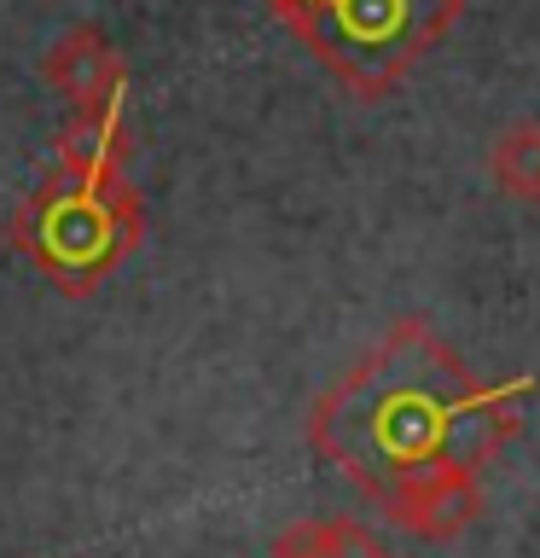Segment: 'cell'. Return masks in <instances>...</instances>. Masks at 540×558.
Returning <instances> with one entry per match:
<instances>
[{"label":"cell","instance_id":"cell-1","mask_svg":"<svg viewBox=\"0 0 540 558\" xmlns=\"http://www.w3.org/2000/svg\"><path fill=\"white\" fill-rule=\"evenodd\" d=\"M529 384H482L425 320H395L308 413V442L418 541L482 512V477L517 436Z\"/></svg>","mask_w":540,"mask_h":558},{"label":"cell","instance_id":"cell-2","mask_svg":"<svg viewBox=\"0 0 540 558\" xmlns=\"http://www.w3.org/2000/svg\"><path fill=\"white\" fill-rule=\"evenodd\" d=\"M12 244L47 274L64 296H94L139 244H146V204L128 174H70L52 169L17 204Z\"/></svg>","mask_w":540,"mask_h":558},{"label":"cell","instance_id":"cell-3","mask_svg":"<svg viewBox=\"0 0 540 558\" xmlns=\"http://www.w3.org/2000/svg\"><path fill=\"white\" fill-rule=\"evenodd\" d=\"M268 12L355 99H383L459 24L465 0H268Z\"/></svg>","mask_w":540,"mask_h":558},{"label":"cell","instance_id":"cell-4","mask_svg":"<svg viewBox=\"0 0 540 558\" xmlns=\"http://www.w3.org/2000/svg\"><path fill=\"white\" fill-rule=\"evenodd\" d=\"M41 76L70 111H122V94H128V59H122L111 47V35L94 29V24L64 29L59 41L47 47Z\"/></svg>","mask_w":540,"mask_h":558},{"label":"cell","instance_id":"cell-5","mask_svg":"<svg viewBox=\"0 0 540 558\" xmlns=\"http://www.w3.org/2000/svg\"><path fill=\"white\" fill-rule=\"evenodd\" d=\"M70 174H128V129L122 111H70L59 134V163Z\"/></svg>","mask_w":540,"mask_h":558},{"label":"cell","instance_id":"cell-6","mask_svg":"<svg viewBox=\"0 0 540 558\" xmlns=\"http://www.w3.org/2000/svg\"><path fill=\"white\" fill-rule=\"evenodd\" d=\"M273 558H395L360 518H296L279 530Z\"/></svg>","mask_w":540,"mask_h":558},{"label":"cell","instance_id":"cell-7","mask_svg":"<svg viewBox=\"0 0 540 558\" xmlns=\"http://www.w3.org/2000/svg\"><path fill=\"white\" fill-rule=\"evenodd\" d=\"M488 174L505 198L517 204H540V122L523 117V122H505L488 146Z\"/></svg>","mask_w":540,"mask_h":558}]
</instances>
